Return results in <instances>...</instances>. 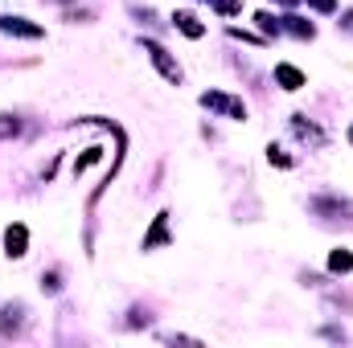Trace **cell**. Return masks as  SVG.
Instances as JSON below:
<instances>
[{
  "label": "cell",
  "instance_id": "cell-1",
  "mask_svg": "<svg viewBox=\"0 0 353 348\" xmlns=\"http://www.w3.org/2000/svg\"><path fill=\"white\" fill-rule=\"evenodd\" d=\"M201 107H205V111H218V115H226V119H247V102L234 98V94H222V90H205V94H201Z\"/></svg>",
  "mask_w": 353,
  "mask_h": 348
},
{
  "label": "cell",
  "instance_id": "cell-2",
  "mask_svg": "<svg viewBox=\"0 0 353 348\" xmlns=\"http://www.w3.org/2000/svg\"><path fill=\"white\" fill-rule=\"evenodd\" d=\"M144 54L152 58V66L161 70V78H165V83H181V66H176V58L165 50V45H157V41H144Z\"/></svg>",
  "mask_w": 353,
  "mask_h": 348
},
{
  "label": "cell",
  "instance_id": "cell-3",
  "mask_svg": "<svg viewBox=\"0 0 353 348\" xmlns=\"http://www.w3.org/2000/svg\"><path fill=\"white\" fill-rule=\"evenodd\" d=\"M292 131H296L300 144H308V148H325V131H321L316 123H308V115H292Z\"/></svg>",
  "mask_w": 353,
  "mask_h": 348
},
{
  "label": "cell",
  "instance_id": "cell-4",
  "mask_svg": "<svg viewBox=\"0 0 353 348\" xmlns=\"http://www.w3.org/2000/svg\"><path fill=\"white\" fill-rule=\"evenodd\" d=\"M25 246H29V230L25 226H8L4 230V254L8 259H25Z\"/></svg>",
  "mask_w": 353,
  "mask_h": 348
},
{
  "label": "cell",
  "instance_id": "cell-5",
  "mask_svg": "<svg viewBox=\"0 0 353 348\" xmlns=\"http://www.w3.org/2000/svg\"><path fill=\"white\" fill-rule=\"evenodd\" d=\"M0 33H12V37H41L46 29L25 21V17H0Z\"/></svg>",
  "mask_w": 353,
  "mask_h": 348
},
{
  "label": "cell",
  "instance_id": "cell-6",
  "mask_svg": "<svg viewBox=\"0 0 353 348\" xmlns=\"http://www.w3.org/2000/svg\"><path fill=\"white\" fill-rule=\"evenodd\" d=\"M275 83H279L283 90H300V87H304V74H300L296 66H288V62H279V66H275Z\"/></svg>",
  "mask_w": 353,
  "mask_h": 348
},
{
  "label": "cell",
  "instance_id": "cell-7",
  "mask_svg": "<svg viewBox=\"0 0 353 348\" xmlns=\"http://www.w3.org/2000/svg\"><path fill=\"white\" fill-rule=\"evenodd\" d=\"M173 25L181 29V33H185V37H193V41H197V37L205 33V25H201V21H197L193 12H176V17H173Z\"/></svg>",
  "mask_w": 353,
  "mask_h": 348
},
{
  "label": "cell",
  "instance_id": "cell-8",
  "mask_svg": "<svg viewBox=\"0 0 353 348\" xmlns=\"http://www.w3.org/2000/svg\"><path fill=\"white\" fill-rule=\"evenodd\" d=\"M165 217H169V213H161V217L152 221V230H148V238H144V250H152V246L169 242V226H165Z\"/></svg>",
  "mask_w": 353,
  "mask_h": 348
},
{
  "label": "cell",
  "instance_id": "cell-9",
  "mask_svg": "<svg viewBox=\"0 0 353 348\" xmlns=\"http://www.w3.org/2000/svg\"><path fill=\"white\" fill-rule=\"evenodd\" d=\"M329 270H333V274H350L353 270V254L350 250H333V254H329Z\"/></svg>",
  "mask_w": 353,
  "mask_h": 348
},
{
  "label": "cell",
  "instance_id": "cell-10",
  "mask_svg": "<svg viewBox=\"0 0 353 348\" xmlns=\"http://www.w3.org/2000/svg\"><path fill=\"white\" fill-rule=\"evenodd\" d=\"M288 33H296V37H312V25L308 21H300V17H288V25H283Z\"/></svg>",
  "mask_w": 353,
  "mask_h": 348
},
{
  "label": "cell",
  "instance_id": "cell-11",
  "mask_svg": "<svg viewBox=\"0 0 353 348\" xmlns=\"http://www.w3.org/2000/svg\"><path fill=\"white\" fill-rule=\"evenodd\" d=\"M17 131H21V123H17L12 115H0V140H12Z\"/></svg>",
  "mask_w": 353,
  "mask_h": 348
},
{
  "label": "cell",
  "instance_id": "cell-12",
  "mask_svg": "<svg viewBox=\"0 0 353 348\" xmlns=\"http://www.w3.org/2000/svg\"><path fill=\"white\" fill-rule=\"evenodd\" d=\"M99 156H103V148H90L87 156H83V160H79V164H74V176H83L90 168V164H94V160H99Z\"/></svg>",
  "mask_w": 353,
  "mask_h": 348
},
{
  "label": "cell",
  "instance_id": "cell-13",
  "mask_svg": "<svg viewBox=\"0 0 353 348\" xmlns=\"http://www.w3.org/2000/svg\"><path fill=\"white\" fill-rule=\"evenodd\" d=\"M214 8H218L222 17H234V12L243 8V0H214Z\"/></svg>",
  "mask_w": 353,
  "mask_h": 348
},
{
  "label": "cell",
  "instance_id": "cell-14",
  "mask_svg": "<svg viewBox=\"0 0 353 348\" xmlns=\"http://www.w3.org/2000/svg\"><path fill=\"white\" fill-rule=\"evenodd\" d=\"M267 160H271L275 168H292V160H288V156H283L279 148H267Z\"/></svg>",
  "mask_w": 353,
  "mask_h": 348
},
{
  "label": "cell",
  "instance_id": "cell-15",
  "mask_svg": "<svg viewBox=\"0 0 353 348\" xmlns=\"http://www.w3.org/2000/svg\"><path fill=\"white\" fill-rule=\"evenodd\" d=\"M255 21H259V29H263V33H279V25L271 21V12H255Z\"/></svg>",
  "mask_w": 353,
  "mask_h": 348
},
{
  "label": "cell",
  "instance_id": "cell-16",
  "mask_svg": "<svg viewBox=\"0 0 353 348\" xmlns=\"http://www.w3.org/2000/svg\"><path fill=\"white\" fill-rule=\"evenodd\" d=\"M41 287H46V291H58V270H50V274H41Z\"/></svg>",
  "mask_w": 353,
  "mask_h": 348
},
{
  "label": "cell",
  "instance_id": "cell-17",
  "mask_svg": "<svg viewBox=\"0 0 353 348\" xmlns=\"http://www.w3.org/2000/svg\"><path fill=\"white\" fill-rule=\"evenodd\" d=\"M308 4H312L316 12H333V8H337V0H308Z\"/></svg>",
  "mask_w": 353,
  "mask_h": 348
},
{
  "label": "cell",
  "instance_id": "cell-18",
  "mask_svg": "<svg viewBox=\"0 0 353 348\" xmlns=\"http://www.w3.org/2000/svg\"><path fill=\"white\" fill-rule=\"evenodd\" d=\"M345 29H350V33H353V12H350V17H345Z\"/></svg>",
  "mask_w": 353,
  "mask_h": 348
},
{
  "label": "cell",
  "instance_id": "cell-19",
  "mask_svg": "<svg viewBox=\"0 0 353 348\" xmlns=\"http://www.w3.org/2000/svg\"><path fill=\"white\" fill-rule=\"evenodd\" d=\"M275 4H296V0H275Z\"/></svg>",
  "mask_w": 353,
  "mask_h": 348
},
{
  "label": "cell",
  "instance_id": "cell-20",
  "mask_svg": "<svg viewBox=\"0 0 353 348\" xmlns=\"http://www.w3.org/2000/svg\"><path fill=\"white\" fill-rule=\"evenodd\" d=\"M62 4H70V0H62Z\"/></svg>",
  "mask_w": 353,
  "mask_h": 348
},
{
  "label": "cell",
  "instance_id": "cell-21",
  "mask_svg": "<svg viewBox=\"0 0 353 348\" xmlns=\"http://www.w3.org/2000/svg\"><path fill=\"white\" fill-rule=\"evenodd\" d=\"M350 140H353V131H350Z\"/></svg>",
  "mask_w": 353,
  "mask_h": 348
}]
</instances>
